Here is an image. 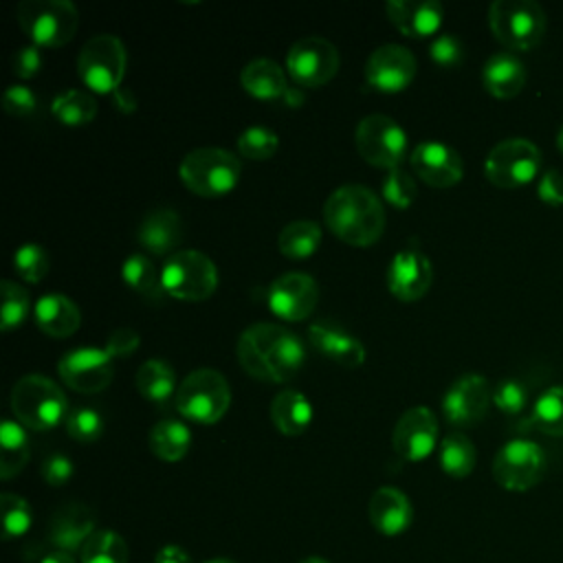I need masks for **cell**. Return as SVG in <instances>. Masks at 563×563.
<instances>
[{"label": "cell", "mask_w": 563, "mask_h": 563, "mask_svg": "<svg viewBox=\"0 0 563 563\" xmlns=\"http://www.w3.org/2000/svg\"><path fill=\"white\" fill-rule=\"evenodd\" d=\"M391 444L402 460L420 462L429 457L438 444L435 413L422 405L407 409L394 427Z\"/></svg>", "instance_id": "19"}, {"label": "cell", "mask_w": 563, "mask_h": 563, "mask_svg": "<svg viewBox=\"0 0 563 563\" xmlns=\"http://www.w3.org/2000/svg\"><path fill=\"white\" fill-rule=\"evenodd\" d=\"M0 292H2L0 328H2V332H9V330L22 325L24 319L29 317L31 297H29V292L20 284H15L11 279H2L0 282Z\"/></svg>", "instance_id": "39"}, {"label": "cell", "mask_w": 563, "mask_h": 563, "mask_svg": "<svg viewBox=\"0 0 563 563\" xmlns=\"http://www.w3.org/2000/svg\"><path fill=\"white\" fill-rule=\"evenodd\" d=\"M488 24L501 44L528 51L545 33V11L537 0H495L488 7Z\"/></svg>", "instance_id": "7"}, {"label": "cell", "mask_w": 563, "mask_h": 563, "mask_svg": "<svg viewBox=\"0 0 563 563\" xmlns=\"http://www.w3.org/2000/svg\"><path fill=\"white\" fill-rule=\"evenodd\" d=\"M112 95H114V103L119 106V110H123V112H132V110H134L136 101H134V97H132L130 90L119 88V90H114Z\"/></svg>", "instance_id": "53"}, {"label": "cell", "mask_w": 563, "mask_h": 563, "mask_svg": "<svg viewBox=\"0 0 563 563\" xmlns=\"http://www.w3.org/2000/svg\"><path fill=\"white\" fill-rule=\"evenodd\" d=\"M548 468L545 451L526 438L508 440L493 460V477L508 490H528L537 486Z\"/></svg>", "instance_id": "12"}, {"label": "cell", "mask_w": 563, "mask_h": 563, "mask_svg": "<svg viewBox=\"0 0 563 563\" xmlns=\"http://www.w3.org/2000/svg\"><path fill=\"white\" fill-rule=\"evenodd\" d=\"M81 563H128V545L112 530H95L79 550Z\"/></svg>", "instance_id": "37"}, {"label": "cell", "mask_w": 563, "mask_h": 563, "mask_svg": "<svg viewBox=\"0 0 563 563\" xmlns=\"http://www.w3.org/2000/svg\"><path fill=\"white\" fill-rule=\"evenodd\" d=\"M141 343V336L132 330V328H117L110 332V336L106 339L103 350L117 358V356H130Z\"/></svg>", "instance_id": "50"}, {"label": "cell", "mask_w": 563, "mask_h": 563, "mask_svg": "<svg viewBox=\"0 0 563 563\" xmlns=\"http://www.w3.org/2000/svg\"><path fill=\"white\" fill-rule=\"evenodd\" d=\"M154 563H194L189 552L183 550L180 545H163L156 556H154Z\"/></svg>", "instance_id": "52"}, {"label": "cell", "mask_w": 563, "mask_h": 563, "mask_svg": "<svg viewBox=\"0 0 563 563\" xmlns=\"http://www.w3.org/2000/svg\"><path fill=\"white\" fill-rule=\"evenodd\" d=\"M18 24L35 46H64L79 26V11L70 0H22L15 9Z\"/></svg>", "instance_id": "6"}, {"label": "cell", "mask_w": 563, "mask_h": 563, "mask_svg": "<svg viewBox=\"0 0 563 563\" xmlns=\"http://www.w3.org/2000/svg\"><path fill=\"white\" fill-rule=\"evenodd\" d=\"M319 244H321V227L312 220L288 222L277 235L279 253L290 260H303L312 255L319 249Z\"/></svg>", "instance_id": "34"}, {"label": "cell", "mask_w": 563, "mask_h": 563, "mask_svg": "<svg viewBox=\"0 0 563 563\" xmlns=\"http://www.w3.org/2000/svg\"><path fill=\"white\" fill-rule=\"evenodd\" d=\"M490 400V383L479 374H464L446 389L442 398V413L453 427H473L486 416Z\"/></svg>", "instance_id": "17"}, {"label": "cell", "mask_w": 563, "mask_h": 563, "mask_svg": "<svg viewBox=\"0 0 563 563\" xmlns=\"http://www.w3.org/2000/svg\"><path fill=\"white\" fill-rule=\"evenodd\" d=\"M136 240L152 255L176 253V246L183 240V220L174 209L158 207L147 211L136 229Z\"/></svg>", "instance_id": "24"}, {"label": "cell", "mask_w": 563, "mask_h": 563, "mask_svg": "<svg viewBox=\"0 0 563 563\" xmlns=\"http://www.w3.org/2000/svg\"><path fill=\"white\" fill-rule=\"evenodd\" d=\"M284 99H286V103H288V106H299L303 97H301L295 88H288V92L284 95Z\"/></svg>", "instance_id": "55"}, {"label": "cell", "mask_w": 563, "mask_h": 563, "mask_svg": "<svg viewBox=\"0 0 563 563\" xmlns=\"http://www.w3.org/2000/svg\"><path fill=\"white\" fill-rule=\"evenodd\" d=\"M354 143L361 158L374 167L396 169L407 156V132L387 114H367L358 121Z\"/></svg>", "instance_id": "10"}, {"label": "cell", "mask_w": 563, "mask_h": 563, "mask_svg": "<svg viewBox=\"0 0 563 563\" xmlns=\"http://www.w3.org/2000/svg\"><path fill=\"white\" fill-rule=\"evenodd\" d=\"M271 420L284 435H299L312 422V405L297 389H282L271 402Z\"/></svg>", "instance_id": "29"}, {"label": "cell", "mask_w": 563, "mask_h": 563, "mask_svg": "<svg viewBox=\"0 0 563 563\" xmlns=\"http://www.w3.org/2000/svg\"><path fill=\"white\" fill-rule=\"evenodd\" d=\"M325 227L345 244L369 246L387 224L383 200L365 185H341L323 202Z\"/></svg>", "instance_id": "2"}, {"label": "cell", "mask_w": 563, "mask_h": 563, "mask_svg": "<svg viewBox=\"0 0 563 563\" xmlns=\"http://www.w3.org/2000/svg\"><path fill=\"white\" fill-rule=\"evenodd\" d=\"M380 191H383V198L391 207L407 209L416 200V196H418V185H416L413 176L407 169L396 167V169H389L387 176L383 178Z\"/></svg>", "instance_id": "43"}, {"label": "cell", "mask_w": 563, "mask_h": 563, "mask_svg": "<svg viewBox=\"0 0 563 563\" xmlns=\"http://www.w3.org/2000/svg\"><path fill=\"white\" fill-rule=\"evenodd\" d=\"M51 112L64 125H86L97 117V101L88 90L68 88L53 99Z\"/></svg>", "instance_id": "36"}, {"label": "cell", "mask_w": 563, "mask_h": 563, "mask_svg": "<svg viewBox=\"0 0 563 563\" xmlns=\"http://www.w3.org/2000/svg\"><path fill=\"white\" fill-rule=\"evenodd\" d=\"M33 314H35L37 328L53 339H66V336L75 334L81 323L77 303L62 292L42 295L35 301Z\"/></svg>", "instance_id": "26"}, {"label": "cell", "mask_w": 563, "mask_h": 563, "mask_svg": "<svg viewBox=\"0 0 563 563\" xmlns=\"http://www.w3.org/2000/svg\"><path fill=\"white\" fill-rule=\"evenodd\" d=\"M429 55L431 59L438 64V66H444V68H453L462 62L464 57V46L462 42L453 35V33H440L431 46H429Z\"/></svg>", "instance_id": "46"}, {"label": "cell", "mask_w": 563, "mask_h": 563, "mask_svg": "<svg viewBox=\"0 0 563 563\" xmlns=\"http://www.w3.org/2000/svg\"><path fill=\"white\" fill-rule=\"evenodd\" d=\"M191 446V431L185 422L161 420L150 429V449L163 462H178Z\"/></svg>", "instance_id": "33"}, {"label": "cell", "mask_w": 563, "mask_h": 563, "mask_svg": "<svg viewBox=\"0 0 563 563\" xmlns=\"http://www.w3.org/2000/svg\"><path fill=\"white\" fill-rule=\"evenodd\" d=\"M308 339L323 356H328L330 361H334L343 367L352 369V367L363 365V361H365L363 343L336 323H330V321L310 323Z\"/></svg>", "instance_id": "22"}, {"label": "cell", "mask_w": 563, "mask_h": 563, "mask_svg": "<svg viewBox=\"0 0 563 563\" xmlns=\"http://www.w3.org/2000/svg\"><path fill=\"white\" fill-rule=\"evenodd\" d=\"M409 165L431 187H451L462 180V156L442 141H422L409 154Z\"/></svg>", "instance_id": "20"}, {"label": "cell", "mask_w": 563, "mask_h": 563, "mask_svg": "<svg viewBox=\"0 0 563 563\" xmlns=\"http://www.w3.org/2000/svg\"><path fill=\"white\" fill-rule=\"evenodd\" d=\"M11 411L22 427L48 431L64 422L70 409L57 383L42 374H26L11 389Z\"/></svg>", "instance_id": "3"}, {"label": "cell", "mask_w": 563, "mask_h": 563, "mask_svg": "<svg viewBox=\"0 0 563 563\" xmlns=\"http://www.w3.org/2000/svg\"><path fill=\"white\" fill-rule=\"evenodd\" d=\"M29 435L24 427L11 418H4L0 424V477L11 479L29 462Z\"/></svg>", "instance_id": "31"}, {"label": "cell", "mask_w": 563, "mask_h": 563, "mask_svg": "<svg viewBox=\"0 0 563 563\" xmlns=\"http://www.w3.org/2000/svg\"><path fill=\"white\" fill-rule=\"evenodd\" d=\"M40 563H81V561H77L70 552H66V550H55V552H48Z\"/></svg>", "instance_id": "54"}, {"label": "cell", "mask_w": 563, "mask_h": 563, "mask_svg": "<svg viewBox=\"0 0 563 563\" xmlns=\"http://www.w3.org/2000/svg\"><path fill=\"white\" fill-rule=\"evenodd\" d=\"M128 66L125 44L112 33L92 35L79 51L77 73L95 92H114L121 88Z\"/></svg>", "instance_id": "9"}, {"label": "cell", "mask_w": 563, "mask_h": 563, "mask_svg": "<svg viewBox=\"0 0 563 563\" xmlns=\"http://www.w3.org/2000/svg\"><path fill=\"white\" fill-rule=\"evenodd\" d=\"M266 301L273 314L284 321H301L312 314L319 301V286L308 273H284L275 277L266 290Z\"/></svg>", "instance_id": "16"}, {"label": "cell", "mask_w": 563, "mask_h": 563, "mask_svg": "<svg viewBox=\"0 0 563 563\" xmlns=\"http://www.w3.org/2000/svg\"><path fill=\"white\" fill-rule=\"evenodd\" d=\"M303 358L301 339L279 323H253L238 339V361L257 380L286 383L299 374Z\"/></svg>", "instance_id": "1"}, {"label": "cell", "mask_w": 563, "mask_h": 563, "mask_svg": "<svg viewBox=\"0 0 563 563\" xmlns=\"http://www.w3.org/2000/svg\"><path fill=\"white\" fill-rule=\"evenodd\" d=\"M95 532V515L84 504H66L51 517L48 537L51 541L66 552L81 550L86 539Z\"/></svg>", "instance_id": "25"}, {"label": "cell", "mask_w": 563, "mask_h": 563, "mask_svg": "<svg viewBox=\"0 0 563 563\" xmlns=\"http://www.w3.org/2000/svg\"><path fill=\"white\" fill-rule=\"evenodd\" d=\"M416 77V57L407 46L383 44L365 62V81L378 92H400Z\"/></svg>", "instance_id": "18"}, {"label": "cell", "mask_w": 563, "mask_h": 563, "mask_svg": "<svg viewBox=\"0 0 563 563\" xmlns=\"http://www.w3.org/2000/svg\"><path fill=\"white\" fill-rule=\"evenodd\" d=\"M48 266H51L48 253L37 242H24L13 253V268L29 284L42 282L48 273Z\"/></svg>", "instance_id": "41"}, {"label": "cell", "mask_w": 563, "mask_h": 563, "mask_svg": "<svg viewBox=\"0 0 563 563\" xmlns=\"http://www.w3.org/2000/svg\"><path fill=\"white\" fill-rule=\"evenodd\" d=\"M493 405L504 413H519L528 405V387L517 378H506L495 385Z\"/></svg>", "instance_id": "45"}, {"label": "cell", "mask_w": 563, "mask_h": 563, "mask_svg": "<svg viewBox=\"0 0 563 563\" xmlns=\"http://www.w3.org/2000/svg\"><path fill=\"white\" fill-rule=\"evenodd\" d=\"M299 563H328L325 559H319V556H308V559H303V561H299Z\"/></svg>", "instance_id": "56"}, {"label": "cell", "mask_w": 563, "mask_h": 563, "mask_svg": "<svg viewBox=\"0 0 563 563\" xmlns=\"http://www.w3.org/2000/svg\"><path fill=\"white\" fill-rule=\"evenodd\" d=\"M532 427L550 435H563V385L548 387L532 405Z\"/></svg>", "instance_id": "38"}, {"label": "cell", "mask_w": 563, "mask_h": 563, "mask_svg": "<svg viewBox=\"0 0 563 563\" xmlns=\"http://www.w3.org/2000/svg\"><path fill=\"white\" fill-rule=\"evenodd\" d=\"M537 194L548 205H563V172L545 169L537 183Z\"/></svg>", "instance_id": "51"}, {"label": "cell", "mask_w": 563, "mask_h": 563, "mask_svg": "<svg viewBox=\"0 0 563 563\" xmlns=\"http://www.w3.org/2000/svg\"><path fill=\"white\" fill-rule=\"evenodd\" d=\"M541 167V150L523 136L499 141L484 161L486 178L504 189L530 183Z\"/></svg>", "instance_id": "11"}, {"label": "cell", "mask_w": 563, "mask_h": 563, "mask_svg": "<svg viewBox=\"0 0 563 563\" xmlns=\"http://www.w3.org/2000/svg\"><path fill=\"white\" fill-rule=\"evenodd\" d=\"M277 147L279 136L264 125H251L238 136V150L249 161H266L277 152Z\"/></svg>", "instance_id": "42"}, {"label": "cell", "mask_w": 563, "mask_h": 563, "mask_svg": "<svg viewBox=\"0 0 563 563\" xmlns=\"http://www.w3.org/2000/svg\"><path fill=\"white\" fill-rule=\"evenodd\" d=\"M242 88L257 99H284L288 92L286 73L282 66L268 57H257L249 62L240 73Z\"/></svg>", "instance_id": "28"}, {"label": "cell", "mask_w": 563, "mask_h": 563, "mask_svg": "<svg viewBox=\"0 0 563 563\" xmlns=\"http://www.w3.org/2000/svg\"><path fill=\"white\" fill-rule=\"evenodd\" d=\"M121 279L150 301H163V297L167 295L163 288L161 273L156 271L154 262L143 253H132L123 260Z\"/></svg>", "instance_id": "32"}, {"label": "cell", "mask_w": 563, "mask_h": 563, "mask_svg": "<svg viewBox=\"0 0 563 563\" xmlns=\"http://www.w3.org/2000/svg\"><path fill=\"white\" fill-rule=\"evenodd\" d=\"M134 385L141 396H145L152 402L165 405L176 396V374L169 363L161 358H147L134 376Z\"/></svg>", "instance_id": "30"}, {"label": "cell", "mask_w": 563, "mask_h": 563, "mask_svg": "<svg viewBox=\"0 0 563 563\" xmlns=\"http://www.w3.org/2000/svg\"><path fill=\"white\" fill-rule=\"evenodd\" d=\"M556 147L563 152V125H561V130H559V134H556Z\"/></svg>", "instance_id": "57"}, {"label": "cell", "mask_w": 563, "mask_h": 563, "mask_svg": "<svg viewBox=\"0 0 563 563\" xmlns=\"http://www.w3.org/2000/svg\"><path fill=\"white\" fill-rule=\"evenodd\" d=\"M57 374L73 391L99 394L114 376L112 356L103 347H75L59 358Z\"/></svg>", "instance_id": "15"}, {"label": "cell", "mask_w": 563, "mask_h": 563, "mask_svg": "<svg viewBox=\"0 0 563 563\" xmlns=\"http://www.w3.org/2000/svg\"><path fill=\"white\" fill-rule=\"evenodd\" d=\"M482 84L484 88L499 99H510L521 92L526 84V66L523 62L510 53V51H499L493 53L482 68Z\"/></svg>", "instance_id": "27"}, {"label": "cell", "mask_w": 563, "mask_h": 563, "mask_svg": "<svg viewBox=\"0 0 563 563\" xmlns=\"http://www.w3.org/2000/svg\"><path fill=\"white\" fill-rule=\"evenodd\" d=\"M73 462L64 453H51L42 462V477L48 486H64L73 477Z\"/></svg>", "instance_id": "48"}, {"label": "cell", "mask_w": 563, "mask_h": 563, "mask_svg": "<svg viewBox=\"0 0 563 563\" xmlns=\"http://www.w3.org/2000/svg\"><path fill=\"white\" fill-rule=\"evenodd\" d=\"M475 462H477V451H475V444L471 442L468 435L460 433V431H453V433H446L440 442V466L446 475L451 477H466L471 475V471L475 468Z\"/></svg>", "instance_id": "35"}, {"label": "cell", "mask_w": 563, "mask_h": 563, "mask_svg": "<svg viewBox=\"0 0 563 563\" xmlns=\"http://www.w3.org/2000/svg\"><path fill=\"white\" fill-rule=\"evenodd\" d=\"M385 13L402 35L427 37L440 29L444 9L438 0H389Z\"/></svg>", "instance_id": "21"}, {"label": "cell", "mask_w": 563, "mask_h": 563, "mask_svg": "<svg viewBox=\"0 0 563 563\" xmlns=\"http://www.w3.org/2000/svg\"><path fill=\"white\" fill-rule=\"evenodd\" d=\"M339 64L336 46L321 35L301 37L286 53V70L292 81L303 88H319L328 84L336 75Z\"/></svg>", "instance_id": "13"}, {"label": "cell", "mask_w": 563, "mask_h": 563, "mask_svg": "<svg viewBox=\"0 0 563 563\" xmlns=\"http://www.w3.org/2000/svg\"><path fill=\"white\" fill-rule=\"evenodd\" d=\"M11 66H13V73L22 79H31L40 73L42 68V53L35 44H29V46H22L13 53V59H11Z\"/></svg>", "instance_id": "49"}, {"label": "cell", "mask_w": 563, "mask_h": 563, "mask_svg": "<svg viewBox=\"0 0 563 563\" xmlns=\"http://www.w3.org/2000/svg\"><path fill=\"white\" fill-rule=\"evenodd\" d=\"M367 515H369V523L383 537H398L409 528L413 510H411L409 497L402 490L394 486H383L369 497Z\"/></svg>", "instance_id": "23"}, {"label": "cell", "mask_w": 563, "mask_h": 563, "mask_svg": "<svg viewBox=\"0 0 563 563\" xmlns=\"http://www.w3.org/2000/svg\"><path fill=\"white\" fill-rule=\"evenodd\" d=\"M385 282L389 292L400 301H416L431 288L433 266L416 240L405 244L387 264Z\"/></svg>", "instance_id": "14"}, {"label": "cell", "mask_w": 563, "mask_h": 563, "mask_svg": "<svg viewBox=\"0 0 563 563\" xmlns=\"http://www.w3.org/2000/svg\"><path fill=\"white\" fill-rule=\"evenodd\" d=\"M66 433L77 442H95L103 433V418L92 407H75L68 411L66 420Z\"/></svg>", "instance_id": "44"}, {"label": "cell", "mask_w": 563, "mask_h": 563, "mask_svg": "<svg viewBox=\"0 0 563 563\" xmlns=\"http://www.w3.org/2000/svg\"><path fill=\"white\" fill-rule=\"evenodd\" d=\"M174 405L183 418L198 424H213L231 405L229 380L213 367H198L180 380Z\"/></svg>", "instance_id": "5"}, {"label": "cell", "mask_w": 563, "mask_h": 563, "mask_svg": "<svg viewBox=\"0 0 563 563\" xmlns=\"http://www.w3.org/2000/svg\"><path fill=\"white\" fill-rule=\"evenodd\" d=\"M2 108L13 117H26L37 108V97L29 86L13 84L2 95Z\"/></svg>", "instance_id": "47"}, {"label": "cell", "mask_w": 563, "mask_h": 563, "mask_svg": "<svg viewBox=\"0 0 563 563\" xmlns=\"http://www.w3.org/2000/svg\"><path fill=\"white\" fill-rule=\"evenodd\" d=\"M163 288L180 301H205L218 288V268L211 257L200 251L183 249L167 257L161 268Z\"/></svg>", "instance_id": "8"}, {"label": "cell", "mask_w": 563, "mask_h": 563, "mask_svg": "<svg viewBox=\"0 0 563 563\" xmlns=\"http://www.w3.org/2000/svg\"><path fill=\"white\" fill-rule=\"evenodd\" d=\"M0 508H2V534L4 539H18L29 532L33 523L31 506L24 497L13 493L0 495Z\"/></svg>", "instance_id": "40"}, {"label": "cell", "mask_w": 563, "mask_h": 563, "mask_svg": "<svg viewBox=\"0 0 563 563\" xmlns=\"http://www.w3.org/2000/svg\"><path fill=\"white\" fill-rule=\"evenodd\" d=\"M205 563H235L231 559H213V561H205Z\"/></svg>", "instance_id": "58"}, {"label": "cell", "mask_w": 563, "mask_h": 563, "mask_svg": "<svg viewBox=\"0 0 563 563\" xmlns=\"http://www.w3.org/2000/svg\"><path fill=\"white\" fill-rule=\"evenodd\" d=\"M242 174L240 158L222 147H196L187 152L178 165L185 187L202 198L229 194Z\"/></svg>", "instance_id": "4"}]
</instances>
